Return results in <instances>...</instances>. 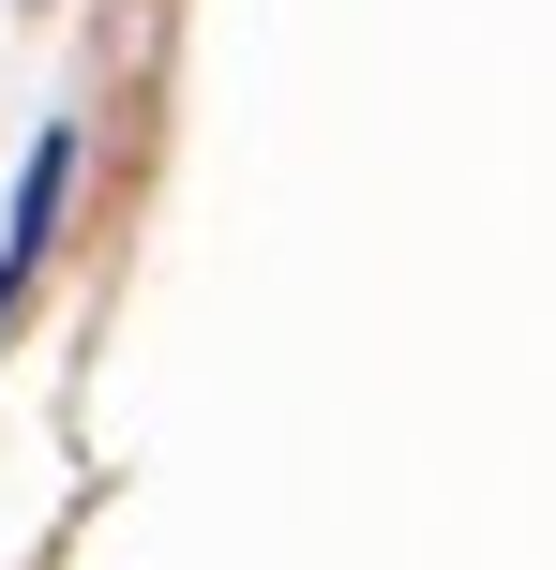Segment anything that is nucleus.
<instances>
[{
	"mask_svg": "<svg viewBox=\"0 0 556 570\" xmlns=\"http://www.w3.org/2000/svg\"><path fill=\"white\" fill-rule=\"evenodd\" d=\"M60 196H76V120H46V136H30V166H16V226H0V315L30 301V271H46Z\"/></svg>",
	"mask_w": 556,
	"mask_h": 570,
	"instance_id": "nucleus-1",
	"label": "nucleus"
}]
</instances>
